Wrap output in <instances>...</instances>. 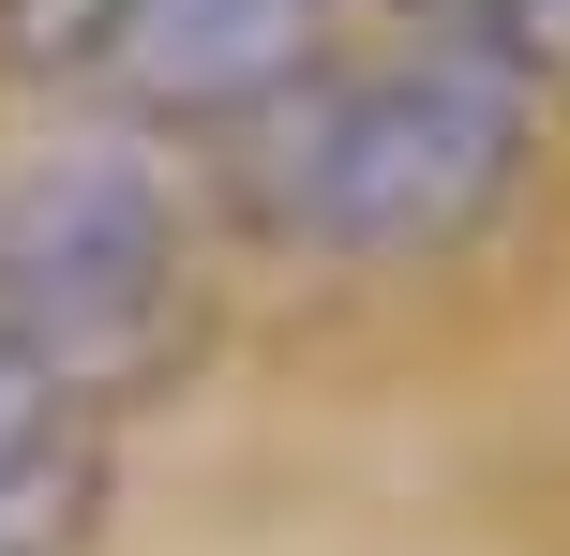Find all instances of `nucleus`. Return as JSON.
Listing matches in <instances>:
<instances>
[{"label": "nucleus", "instance_id": "423d86ee", "mask_svg": "<svg viewBox=\"0 0 570 556\" xmlns=\"http://www.w3.org/2000/svg\"><path fill=\"white\" fill-rule=\"evenodd\" d=\"M0 556H46V542H30V527H0Z\"/></svg>", "mask_w": 570, "mask_h": 556}, {"label": "nucleus", "instance_id": "20e7f679", "mask_svg": "<svg viewBox=\"0 0 570 556\" xmlns=\"http://www.w3.org/2000/svg\"><path fill=\"white\" fill-rule=\"evenodd\" d=\"M60 467H76V391H60L46 361H16V347H0V527H16V511L46 497Z\"/></svg>", "mask_w": 570, "mask_h": 556}, {"label": "nucleus", "instance_id": "f257e3e1", "mask_svg": "<svg viewBox=\"0 0 570 556\" xmlns=\"http://www.w3.org/2000/svg\"><path fill=\"white\" fill-rule=\"evenodd\" d=\"M525 166H541V76L405 30L226 136V211L301 271H435L525 196Z\"/></svg>", "mask_w": 570, "mask_h": 556}, {"label": "nucleus", "instance_id": "39448f33", "mask_svg": "<svg viewBox=\"0 0 570 556\" xmlns=\"http://www.w3.org/2000/svg\"><path fill=\"white\" fill-rule=\"evenodd\" d=\"M405 16H421V46L511 60V76H541V60H570V0H405Z\"/></svg>", "mask_w": 570, "mask_h": 556}, {"label": "nucleus", "instance_id": "f03ea898", "mask_svg": "<svg viewBox=\"0 0 570 556\" xmlns=\"http://www.w3.org/2000/svg\"><path fill=\"white\" fill-rule=\"evenodd\" d=\"M196 331V211L136 136H46L0 166V347L60 391H120Z\"/></svg>", "mask_w": 570, "mask_h": 556}, {"label": "nucleus", "instance_id": "7ed1b4c3", "mask_svg": "<svg viewBox=\"0 0 570 556\" xmlns=\"http://www.w3.org/2000/svg\"><path fill=\"white\" fill-rule=\"evenodd\" d=\"M345 0H0V60L136 136H256L331 76Z\"/></svg>", "mask_w": 570, "mask_h": 556}]
</instances>
